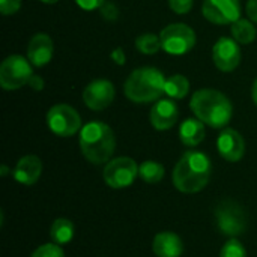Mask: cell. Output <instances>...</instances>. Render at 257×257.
<instances>
[{
  "label": "cell",
  "mask_w": 257,
  "mask_h": 257,
  "mask_svg": "<svg viewBox=\"0 0 257 257\" xmlns=\"http://www.w3.org/2000/svg\"><path fill=\"white\" fill-rule=\"evenodd\" d=\"M215 218L220 232L232 238L244 233L248 224L247 212L233 200H223L215 209Z\"/></svg>",
  "instance_id": "6"
},
{
  "label": "cell",
  "mask_w": 257,
  "mask_h": 257,
  "mask_svg": "<svg viewBox=\"0 0 257 257\" xmlns=\"http://www.w3.org/2000/svg\"><path fill=\"white\" fill-rule=\"evenodd\" d=\"M190 92V81L185 75L175 74L166 80V95L173 99H182Z\"/></svg>",
  "instance_id": "21"
},
{
  "label": "cell",
  "mask_w": 257,
  "mask_h": 257,
  "mask_svg": "<svg viewBox=\"0 0 257 257\" xmlns=\"http://www.w3.org/2000/svg\"><path fill=\"white\" fill-rule=\"evenodd\" d=\"M220 257H247V251L241 241L236 238H230L221 248Z\"/></svg>",
  "instance_id": "24"
},
{
  "label": "cell",
  "mask_w": 257,
  "mask_h": 257,
  "mask_svg": "<svg viewBox=\"0 0 257 257\" xmlns=\"http://www.w3.org/2000/svg\"><path fill=\"white\" fill-rule=\"evenodd\" d=\"M194 0H169V6L175 14L185 15L191 11Z\"/></svg>",
  "instance_id": "26"
},
{
  "label": "cell",
  "mask_w": 257,
  "mask_h": 257,
  "mask_svg": "<svg viewBox=\"0 0 257 257\" xmlns=\"http://www.w3.org/2000/svg\"><path fill=\"white\" fill-rule=\"evenodd\" d=\"M202 14L212 24H233L241 18V3L239 0H205Z\"/></svg>",
  "instance_id": "10"
},
{
  "label": "cell",
  "mask_w": 257,
  "mask_h": 257,
  "mask_svg": "<svg viewBox=\"0 0 257 257\" xmlns=\"http://www.w3.org/2000/svg\"><path fill=\"white\" fill-rule=\"evenodd\" d=\"M75 3L84 11H93L99 9L105 3V0H75Z\"/></svg>",
  "instance_id": "29"
},
{
  "label": "cell",
  "mask_w": 257,
  "mask_h": 257,
  "mask_svg": "<svg viewBox=\"0 0 257 257\" xmlns=\"http://www.w3.org/2000/svg\"><path fill=\"white\" fill-rule=\"evenodd\" d=\"M190 108L199 120L211 128H224L233 114L230 99L215 89H200L194 92Z\"/></svg>",
  "instance_id": "2"
},
{
  "label": "cell",
  "mask_w": 257,
  "mask_h": 257,
  "mask_svg": "<svg viewBox=\"0 0 257 257\" xmlns=\"http://www.w3.org/2000/svg\"><path fill=\"white\" fill-rule=\"evenodd\" d=\"M160 39L166 53L182 56L196 45V32L184 23H173L161 30Z\"/></svg>",
  "instance_id": "5"
},
{
  "label": "cell",
  "mask_w": 257,
  "mask_h": 257,
  "mask_svg": "<svg viewBox=\"0 0 257 257\" xmlns=\"http://www.w3.org/2000/svg\"><path fill=\"white\" fill-rule=\"evenodd\" d=\"M53 57V41L47 33H36L27 45V59L36 68L45 66Z\"/></svg>",
  "instance_id": "15"
},
{
  "label": "cell",
  "mask_w": 257,
  "mask_h": 257,
  "mask_svg": "<svg viewBox=\"0 0 257 257\" xmlns=\"http://www.w3.org/2000/svg\"><path fill=\"white\" fill-rule=\"evenodd\" d=\"M50 238L54 244L63 245L74 238V224L68 218H57L50 229Z\"/></svg>",
  "instance_id": "19"
},
{
  "label": "cell",
  "mask_w": 257,
  "mask_h": 257,
  "mask_svg": "<svg viewBox=\"0 0 257 257\" xmlns=\"http://www.w3.org/2000/svg\"><path fill=\"white\" fill-rule=\"evenodd\" d=\"M47 125L59 137H71L83 128L78 111L68 104L53 105L47 113Z\"/></svg>",
  "instance_id": "8"
},
{
  "label": "cell",
  "mask_w": 257,
  "mask_h": 257,
  "mask_svg": "<svg viewBox=\"0 0 257 257\" xmlns=\"http://www.w3.org/2000/svg\"><path fill=\"white\" fill-rule=\"evenodd\" d=\"M110 57H111V60H113V62H114L116 65H119V66L125 65L126 56H125V51H123V48H120V47L114 48V50L111 51Z\"/></svg>",
  "instance_id": "30"
},
{
  "label": "cell",
  "mask_w": 257,
  "mask_h": 257,
  "mask_svg": "<svg viewBox=\"0 0 257 257\" xmlns=\"http://www.w3.org/2000/svg\"><path fill=\"white\" fill-rule=\"evenodd\" d=\"M30 257H65V253L60 248V245L51 242V244H44L38 247Z\"/></svg>",
  "instance_id": "25"
},
{
  "label": "cell",
  "mask_w": 257,
  "mask_h": 257,
  "mask_svg": "<svg viewBox=\"0 0 257 257\" xmlns=\"http://www.w3.org/2000/svg\"><path fill=\"white\" fill-rule=\"evenodd\" d=\"M232 36L238 44H251L256 39V27L250 20L239 18L230 27Z\"/></svg>",
  "instance_id": "20"
},
{
  "label": "cell",
  "mask_w": 257,
  "mask_h": 257,
  "mask_svg": "<svg viewBox=\"0 0 257 257\" xmlns=\"http://www.w3.org/2000/svg\"><path fill=\"white\" fill-rule=\"evenodd\" d=\"M152 250L157 257H181L184 242L175 232H160L154 238Z\"/></svg>",
  "instance_id": "17"
},
{
  "label": "cell",
  "mask_w": 257,
  "mask_h": 257,
  "mask_svg": "<svg viewBox=\"0 0 257 257\" xmlns=\"http://www.w3.org/2000/svg\"><path fill=\"white\" fill-rule=\"evenodd\" d=\"M6 173H8V167L2 166V176H6Z\"/></svg>",
  "instance_id": "35"
},
{
  "label": "cell",
  "mask_w": 257,
  "mask_h": 257,
  "mask_svg": "<svg viewBox=\"0 0 257 257\" xmlns=\"http://www.w3.org/2000/svg\"><path fill=\"white\" fill-rule=\"evenodd\" d=\"M136 48L142 54H146V56H152V54L158 53L160 48H163L161 47L160 35L157 36L155 33H143V35L137 36V39H136Z\"/></svg>",
  "instance_id": "23"
},
{
  "label": "cell",
  "mask_w": 257,
  "mask_h": 257,
  "mask_svg": "<svg viewBox=\"0 0 257 257\" xmlns=\"http://www.w3.org/2000/svg\"><path fill=\"white\" fill-rule=\"evenodd\" d=\"M164 166L157 161H145L139 166V176L148 184H157L164 178Z\"/></svg>",
  "instance_id": "22"
},
{
  "label": "cell",
  "mask_w": 257,
  "mask_h": 257,
  "mask_svg": "<svg viewBox=\"0 0 257 257\" xmlns=\"http://www.w3.org/2000/svg\"><path fill=\"white\" fill-rule=\"evenodd\" d=\"M212 175L209 157L199 151L185 152L173 169V185L178 191L193 194L202 191Z\"/></svg>",
  "instance_id": "1"
},
{
  "label": "cell",
  "mask_w": 257,
  "mask_h": 257,
  "mask_svg": "<svg viewBox=\"0 0 257 257\" xmlns=\"http://www.w3.org/2000/svg\"><path fill=\"white\" fill-rule=\"evenodd\" d=\"M21 0H0V11L3 15H14L20 11Z\"/></svg>",
  "instance_id": "27"
},
{
  "label": "cell",
  "mask_w": 257,
  "mask_h": 257,
  "mask_svg": "<svg viewBox=\"0 0 257 257\" xmlns=\"http://www.w3.org/2000/svg\"><path fill=\"white\" fill-rule=\"evenodd\" d=\"M179 117L178 105L172 99H158L151 110V123L158 131L170 130Z\"/></svg>",
  "instance_id": "14"
},
{
  "label": "cell",
  "mask_w": 257,
  "mask_h": 257,
  "mask_svg": "<svg viewBox=\"0 0 257 257\" xmlns=\"http://www.w3.org/2000/svg\"><path fill=\"white\" fill-rule=\"evenodd\" d=\"M99 9H101V15H102L105 20H108V21H114V20L119 17V11H117L116 5H114L113 2L105 0V3H104Z\"/></svg>",
  "instance_id": "28"
},
{
  "label": "cell",
  "mask_w": 257,
  "mask_h": 257,
  "mask_svg": "<svg viewBox=\"0 0 257 257\" xmlns=\"http://www.w3.org/2000/svg\"><path fill=\"white\" fill-rule=\"evenodd\" d=\"M214 65L221 72H232L241 63V48L233 38L223 36L212 47Z\"/></svg>",
  "instance_id": "11"
},
{
  "label": "cell",
  "mask_w": 257,
  "mask_h": 257,
  "mask_svg": "<svg viewBox=\"0 0 257 257\" xmlns=\"http://www.w3.org/2000/svg\"><path fill=\"white\" fill-rule=\"evenodd\" d=\"M42 3H45V5H54V3H57L59 0H41Z\"/></svg>",
  "instance_id": "34"
},
{
  "label": "cell",
  "mask_w": 257,
  "mask_h": 257,
  "mask_svg": "<svg viewBox=\"0 0 257 257\" xmlns=\"http://www.w3.org/2000/svg\"><path fill=\"white\" fill-rule=\"evenodd\" d=\"M164 74L152 66H143L130 74L123 84L125 96L137 104L152 102L166 93Z\"/></svg>",
  "instance_id": "4"
},
{
  "label": "cell",
  "mask_w": 257,
  "mask_h": 257,
  "mask_svg": "<svg viewBox=\"0 0 257 257\" xmlns=\"http://www.w3.org/2000/svg\"><path fill=\"white\" fill-rule=\"evenodd\" d=\"M217 149L221 158L229 163H236L244 157L245 142L236 130L226 128L220 133L217 139Z\"/></svg>",
  "instance_id": "13"
},
{
  "label": "cell",
  "mask_w": 257,
  "mask_h": 257,
  "mask_svg": "<svg viewBox=\"0 0 257 257\" xmlns=\"http://www.w3.org/2000/svg\"><path fill=\"white\" fill-rule=\"evenodd\" d=\"M205 123L199 119H185L179 128V139L185 146L194 148L205 139Z\"/></svg>",
  "instance_id": "18"
},
{
  "label": "cell",
  "mask_w": 257,
  "mask_h": 257,
  "mask_svg": "<svg viewBox=\"0 0 257 257\" xmlns=\"http://www.w3.org/2000/svg\"><path fill=\"white\" fill-rule=\"evenodd\" d=\"M32 63L20 54L8 56L0 65V86L5 90H15L29 83L32 74Z\"/></svg>",
  "instance_id": "7"
},
{
  "label": "cell",
  "mask_w": 257,
  "mask_h": 257,
  "mask_svg": "<svg viewBox=\"0 0 257 257\" xmlns=\"http://www.w3.org/2000/svg\"><path fill=\"white\" fill-rule=\"evenodd\" d=\"M251 98H253L254 104L257 105V78L254 80V83H253V87H251Z\"/></svg>",
  "instance_id": "33"
},
{
  "label": "cell",
  "mask_w": 257,
  "mask_h": 257,
  "mask_svg": "<svg viewBox=\"0 0 257 257\" xmlns=\"http://www.w3.org/2000/svg\"><path fill=\"white\" fill-rule=\"evenodd\" d=\"M116 90L111 81L99 78L90 81L83 90V102L87 108L93 111H101L107 108L114 99Z\"/></svg>",
  "instance_id": "12"
},
{
  "label": "cell",
  "mask_w": 257,
  "mask_h": 257,
  "mask_svg": "<svg viewBox=\"0 0 257 257\" xmlns=\"http://www.w3.org/2000/svg\"><path fill=\"white\" fill-rule=\"evenodd\" d=\"M78 143L83 157L92 164L108 163L116 149V137L113 130L99 120L89 122L80 130Z\"/></svg>",
  "instance_id": "3"
},
{
  "label": "cell",
  "mask_w": 257,
  "mask_h": 257,
  "mask_svg": "<svg viewBox=\"0 0 257 257\" xmlns=\"http://www.w3.org/2000/svg\"><path fill=\"white\" fill-rule=\"evenodd\" d=\"M139 176V166L133 158L119 157L110 160L104 167V181L114 190L130 187Z\"/></svg>",
  "instance_id": "9"
},
{
  "label": "cell",
  "mask_w": 257,
  "mask_h": 257,
  "mask_svg": "<svg viewBox=\"0 0 257 257\" xmlns=\"http://www.w3.org/2000/svg\"><path fill=\"white\" fill-rule=\"evenodd\" d=\"M27 84H29L33 90L39 92V90H42V89H44V84H45V83H44L42 77H39V75H32Z\"/></svg>",
  "instance_id": "32"
},
{
  "label": "cell",
  "mask_w": 257,
  "mask_h": 257,
  "mask_svg": "<svg viewBox=\"0 0 257 257\" xmlns=\"http://www.w3.org/2000/svg\"><path fill=\"white\" fill-rule=\"evenodd\" d=\"M247 15L253 23L257 24V0H248L247 2Z\"/></svg>",
  "instance_id": "31"
},
{
  "label": "cell",
  "mask_w": 257,
  "mask_h": 257,
  "mask_svg": "<svg viewBox=\"0 0 257 257\" xmlns=\"http://www.w3.org/2000/svg\"><path fill=\"white\" fill-rule=\"evenodd\" d=\"M41 173H42L41 160L36 155H26L18 160V163L12 172V176L18 184L30 187V185L36 184Z\"/></svg>",
  "instance_id": "16"
}]
</instances>
